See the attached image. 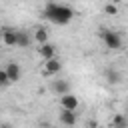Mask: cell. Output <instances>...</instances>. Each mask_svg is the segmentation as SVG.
Here are the masks:
<instances>
[{
  "mask_svg": "<svg viewBox=\"0 0 128 128\" xmlns=\"http://www.w3.org/2000/svg\"><path fill=\"white\" fill-rule=\"evenodd\" d=\"M44 18L50 20L52 24H58V26H64V24H70L72 18H74V10L68 6V4H56V2H48L46 8H44Z\"/></svg>",
  "mask_w": 128,
  "mask_h": 128,
  "instance_id": "obj_1",
  "label": "cell"
},
{
  "mask_svg": "<svg viewBox=\"0 0 128 128\" xmlns=\"http://www.w3.org/2000/svg\"><path fill=\"white\" fill-rule=\"evenodd\" d=\"M100 38L108 50H120L122 48V36L114 30H100Z\"/></svg>",
  "mask_w": 128,
  "mask_h": 128,
  "instance_id": "obj_2",
  "label": "cell"
},
{
  "mask_svg": "<svg viewBox=\"0 0 128 128\" xmlns=\"http://www.w3.org/2000/svg\"><path fill=\"white\" fill-rule=\"evenodd\" d=\"M60 70H62V62H60L56 56L44 60V66H42V74H44V76H56Z\"/></svg>",
  "mask_w": 128,
  "mask_h": 128,
  "instance_id": "obj_3",
  "label": "cell"
},
{
  "mask_svg": "<svg viewBox=\"0 0 128 128\" xmlns=\"http://www.w3.org/2000/svg\"><path fill=\"white\" fill-rule=\"evenodd\" d=\"M60 106L66 108V110H78L80 102H78V98H76L72 92H66V94L60 96Z\"/></svg>",
  "mask_w": 128,
  "mask_h": 128,
  "instance_id": "obj_4",
  "label": "cell"
},
{
  "mask_svg": "<svg viewBox=\"0 0 128 128\" xmlns=\"http://www.w3.org/2000/svg\"><path fill=\"white\" fill-rule=\"evenodd\" d=\"M4 68H6V72H8V76H10L12 82H18V80H20V76H22V68H20V64H16V62H8Z\"/></svg>",
  "mask_w": 128,
  "mask_h": 128,
  "instance_id": "obj_5",
  "label": "cell"
},
{
  "mask_svg": "<svg viewBox=\"0 0 128 128\" xmlns=\"http://www.w3.org/2000/svg\"><path fill=\"white\" fill-rule=\"evenodd\" d=\"M16 38H18V30H12V28L2 30V42L6 46H16Z\"/></svg>",
  "mask_w": 128,
  "mask_h": 128,
  "instance_id": "obj_6",
  "label": "cell"
},
{
  "mask_svg": "<svg viewBox=\"0 0 128 128\" xmlns=\"http://www.w3.org/2000/svg\"><path fill=\"white\" fill-rule=\"evenodd\" d=\"M38 54H40L44 60H48V58H54V56H56V46H54V44H50V42H46V44H40V48H38Z\"/></svg>",
  "mask_w": 128,
  "mask_h": 128,
  "instance_id": "obj_7",
  "label": "cell"
},
{
  "mask_svg": "<svg viewBox=\"0 0 128 128\" xmlns=\"http://www.w3.org/2000/svg\"><path fill=\"white\" fill-rule=\"evenodd\" d=\"M60 122L66 124V126H74V124H76V110H66V108H62V112H60Z\"/></svg>",
  "mask_w": 128,
  "mask_h": 128,
  "instance_id": "obj_8",
  "label": "cell"
},
{
  "mask_svg": "<svg viewBox=\"0 0 128 128\" xmlns=\"http://www.w3.org/2000/svg\"><path fill=\"white\" fill-rule=\"evenodd\" d=\"M32 44V36L26 30H18V38H16V46L18 48H28Z\"/></svg>",
  "mask_w": 128,
  "mask_h": 128,
  "instance_id": "obj_9",
  "label": "cell"
},
{
  "mask_svg": "<svg viewBox=\"0 0 128 128\" xmlns=\"http://www.w3.org/2000/svg\"><path fill=\"white\" fill-rule=\"evenodd\" d=\"M52 90H54L58 96H62V94L70 92V84H68L66 80H54V84H52Z\"/></svg>",
  "mask_w": 128,
  "mask_h": 128,
  "instance_id": "obj_10",
  "label": "cell"
},
{
  "mask_svg": "<svg viewBox=\"0 0 128 128\" xmlns=\"http://www.w3.org/2000/svg\"><path fill=\"white\" fill-rule=\"evenodd\" d=\"M34 40H36L38 44H46V42H48V28L38 26V28L34 30Z\"/></svg>",
  "mask_w": 128,
  "mask_h": 128,
  "instance_id": "obj_11",
  "label": "cell"
},
{
  "mask_svg": "<svg viewBox=\"0 0 128 128\" xmlns=\"http://www.w3.org/2000/svg\"><path fill=\"white\" fill-rule=\"evenodd\" d=\"M106 80H108L110 84H118V82L122 80V76H120V72H118V70L108 68V70H106Z\"/></svg>",
  "mask_w": 128,
  "mask_h": 128,
  "instance_id": "obj_12",
  "label": "cell"
},
{
  "mask_svg": "<svg viewBox=\"0 0 128 128\" xmlns=\"http://www.w3.org/2000/svg\"><path fill=\"white\" fill-rule=\"evenodd\" d=\"M104 14L106 16H118V4H114V2L104 4Z\"/></svg>",
  "mask_w": 128,
  "mask_h": 128,
  "instance_id": "obj_13",
  "label": "cell"
},
{
  "mask_svg": "<svg viewBox=\"0 0 128 128\" xmlns=\"http://www.w3.org/2000/svg\"><path fill=\"white\" fill-rule=\"evenodd\" d=\"M110 124H112V126H116V128H124V126L128 124V120H126L122 114H116V116L112 118V122H110Z\"/></svg>",
  "mask_w": 128,
  "mask_h": 128,
  "instance_id": "obj_14",
  "label": "cell"
},
{
  "mask_svg": "<svg viewBox=\"0 0 128 128\" xmlns=\"http://www.w3.org/2000/svg\"><path fill=\"white\" fill-rule=\"evenodd\" d=\"M0 84H2V86H8V84H12V80H10L8 72H6V68H2V70H0Z\"/></svg>",
  "mask_w": 128,
  "mask_h": 128,
  "instance_id": "obj_15",
  "label": "cell"
},
{
  "mask_svg": "<svg viewBox=\"0 0 128 128\" xmlns=\"http://www.w3.org/2000/svg\"><path fill=\"white\" fill-rule=\"evenodd\" d=\"M110 2H114V4H120V2H122V0H110Z\"/></svg>",
  "mask_w": 128,
  "mask_h": 128,
  "instance_id": "obj_16",
  "label": "cell"
}]
</instances>
